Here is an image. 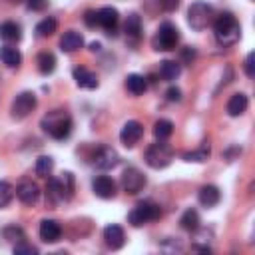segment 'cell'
I'll use <instances>...</instances> for the list:
<instances>
[{
    "label": "cell",
    "instance_id": "6da1fadb",
    "mask_svg": "<svg viewBox=\"0 0 255 255\" xmlns=\"http://www.w3.org/2000/svg\"><path fill=\"white\" fill-rule=\"evenodd\" d=\"M211 24H213L215 40L221 46H233L241 36V26L231 12H221L219 16L213 18Z\"/></svg>",
    "mask_w": 255,
    "mask_h": 255
},
{
    "label": "cell",
    "instance_id": "7a4b0ae2",
    "mask_svg": "<svg viewBox=\"0 0 255 255\" xmlns=\"http://www.w3.org/2000/svg\"><path fill=\"white\" fill-rule=\"evenodd\" d=\"M72 118L66 110H52L42 118V129L54 139H66L72 133Z\"/></svg>",
    "mask_w": 255,
    "mask_h": 255
},
{
    "label": "cell",
    "instance_id": "3957f363",
    "mask_svg": "<svg viewBox=\"0 0 255 255\" xmlns=\"http://www.w3.org/2000/svg\"><path fill=\"white\" fill-rule=\"evenodd\" d=\"M173 159V149L169 143H165V139H157L155 143H151L145 149V163L153 169H163L171 163Z\"/></svg>",
    "mask_w": 255,
    "mask_h": 255
},
{
    "label": "cell",
    "instance_id": "277c9868",
    "mask_svg": "<svg viewBox=\"0 0 255 255\" xmlns=\"http://www.w3.org/2000/svg\"><path fill=\"white\" fill-rule=\"evenodd\" d=\"M177 42H179V30L175 28V24L163 22L155 32V36L151 40V46H153V50L169 52V50H175Z\"/></svg>",
    "mask_w": 255,
    "mask_h": 255
},
{
    "label": "cell",
    "instance_id": "5b68a950",
    "mask_svg": "<svg viewBox=\"0 0 255 255\" xmlns=\"http://www.w3.org/2000/svg\"><path fill=\"white\" fill-rule=\"evenodd\" d=\"M215 14H213V8L207 4V2H193L187 10V24L193 28V30H205L211 22H213Z\"/></svg>",
    "mask_w": 255,
    "mask_h": 255
},
{
    "label": "cell",
    "instance_id": "8992f818",
    "mask_svg": "<svg viewBox=\"0 0 255 255\" xmlns=\"http://www.w3.org/2000/svg\"><path fill=\"white\" fill-rule=\"evenodd\" d=\"M159 215H161V209H159L157 203H153V201H139V203L129 211L128 221H129L133 227H141V225H145V223H149V221L159 219Z\"/></svg>",
    "mask_w": 255,
    "mask_h": 255
},
{
    "label": "cell",
    "instance_id": "52a82bcc",
    "mask_svg": "<svg viewBox=\"0 0 255 255\" xmlns=\"http://www.w3.org/2000/svg\"><path fill=\"white\" fill-rule=\"evenodd\" d=\"M38 106V100H36V94L34 92H20L14 100H12V106H10V114L14 120H24L28 118Z\"/></svg>",
    "mask_w": 255,
    "mask_h": 255
},
{
    "label": "cell",
    "instance_id": "ba28073f",
    "mask_svg": "<svg viewBox=\"0 0 255 255\" xmlns=\"http://www.w3.org/2000/svg\"><path fill=\"white\" fill-rule=\"evenodd\" d=\"M145 183H147V179H145V175L137 167H128L122 173V189L126 193H129V195L139 193L145 187Z\"/></svg>",
    "mask_w": 255,
    "mask_h": 255
},
{
    "label": "cell",
    "instance_id": "9c48e42d",
    "mask_svg": "<svg viewBox=\"0 0 255 255\" xmlns=\"http://www.w3.org/2000/svg\"><path fill=\"white\" fill-rule=\"evenodd\" d=\"M118 163H120V155H118V151H116L114 147H110V145H100V147L96 149V153H94V165H96L98 169L108 171V169H114Z\"/></svg>",
    "mask_w": 255,
    "mask_h": 255
},
{
    "label": "cell",
    "instance_id": "30bf717a",
    "mask_svg": "<svg viewBox=\"0 0 255 255\" xmlns=\"http://www.w3.org/2000/svg\"><path fill=\"white\" fill-rule=\"evenodd\" d=\"M141 135H143V126L139 122H135V120L126 122L122 131H120V139H122V143L126 147H133L141 139Z\"/></svg>",
    "mask_w": 255,
    "mask_h": 255
},
{
    "label": "cell",
    "instance_id": "8fae6325",
    "mask_svg": "<svg viewBox=\"0 0 255 255\" xmlns=\"http://www.w3.org/2000/svg\"><path fill=\"white\" fill-rule=\"evenodd\" d=\"M118 22H120V14H118L116 8H112V6H104V8L98 10V26L104 28L106 34L114 36V34H116V26H118Z\"/></svg>",
    "mask_w": 255,
    "mask_h": 255
},
{
    "label": "cell",
    "instance_id": "7c38bea8",
    "mask_svg": "<svg viewBox=\"0 0 255 255\" xmlns=\"http://www.w3.org/2000/svg\"><path fill=\"white\" fill-rule=\"evenodd\" d=\"M92 189H94V193H96L98 197H102V199H114L116 193H118L116 181H114L112 177H108V175H98V177H94Z\"/></svg>",
    "mask_w": 255,
    "mask_h": 255
},
{
    "label": "cell",
    "instance_id": "4fadbf2b",
    "mask_svg": "<svg viewBox=\"0 0 255 255\" xmlns=\"http://www.w3.org/2000/svg\"><path fill=\"white\" fill-rule=\"evenodd\" d=\"M16 195H18V199H20L24 205H34V203H38V199H40V187H38L34 181L26 179V181H20V183H18Z\"/></svg>",
    "mask_w": 255,
    "mask_h": 255
},
{
    "label": "cell",
    "instance_id": "5bb4252c",
    "mask_svg": "<svg viewBox=\"0 0 255 255\" xmlns=\"http://www.w3.org/2000/svg\"><path fill=\"white\" fill-rule=\"evenodd\" d=\"M62 237V225L54 219H44L40 223V239L44 243H56Z\"/></svg>",
    "mask_w": 255,
    "mask_h": 255
},
{
    "label": "cell",
    "instance_id": "9a60e30c",
    "mask_svg": "<svg viewBox=\"0 0 255 255\" xmlns=\"http://www.w3.org/2000/svg\"><path fill=\"white\" fill-rule=\"evenodd\" d=\"M141 18L133 12L126 18V24H124V32H126V38L129 44H137L139 38H141Z\"/></svg>",
    "mask_w": 255,
    "mask_h": 255
},
{
    "label": "cell",
    "instance_id": "2e32d148",
    "mask_svg": "<svg viewBox=\"0 0 255 255\" xmlns=\"http://www.w3.org/2000/svg\"><path fill=\"white\" fill-rule=\"evenodd\" d=\"M82 46H84V36L80 32H76V30H68L60 38V50L62 52L72 54V52H78Z\"/></svg>",
    "mask_w": 255,
    "mask_h": 255
},
{
    "label": "cell",
    "instance_id": "e0dca14e",
    "mask_svg": "<svg viewBox=\"0 0 255 255\" xmlns=\"http://www.w3.org/2000/svg\"><path fill=\"white\" fill-rule=\"evenodd\" d=\"M104 241H106V245L110 249H120L126 243V233H124V229L120 225H114L112 223V225H108L104 229Z\"/></svg>",
    "mask_w": 255,
    "mask_h": 255
},
{
    "label": "cell",
    "instance_id": "ac0fdd59",
    "mask_svg": "<svg viewBox=\"0 0 255 255\" xmlns=\"http://www.w3.org/2000/svg\"><path fill=\"white\" fill-rule=\"evenodd\" d=\"M74 80H76V84L80 86V88H86V90H94V88H98V76L94 74V72H90L88 68H84V66H80V68H74Z\"/></svg>",
    "mask_w": 255,
    "mask_h": 255
},
{
    "label": "cell",
    "instance_id": "d6986e66",
    "mask_svg": "<svg viewBox=\"0 0 255 255\" xmlns=\"http://www.w3.org/2000/svg\"><path fill=\"white\" fill-rule=\"evenodd\" d=\"M197 199H199V203H201L203 207H213V205L219 203L221 191H219L215 185H203V187H199V191H197Z\"/></svg>",
    "mask_w": 255,
    "mask_h": 255
},
{
    "label": "cell",
    "instance_id": "ffe728a7",
    "mask_svg": "<svg viewBox=\"0 0 255 255\" xmlns=\"http://www.w3.org/2000/svg\"><path fill=\"white\" fill-rule=\"evenodd\" d=\"M247 106H249V100H247L245 94H241V92H239V94H233V96L229 98V102H227V114H229L231 118H237V116L245 114Z\"/></svg>",
    "mask_w": 255,
    "mask_h": 255
},
{
    "label": "cell",
    "instance_id": "44dd1931",
    "mask_svg": "<svg viewBox=\"0 0 255 255\" xmlns=\"http://www.w3.org/2000/svg\"><path fill=\"white\" fill-rule=\"evenodd\" d=\"M0 38L6 40V42H18L22 38V28L20 24L12 22V20H6L0 24Z\"/></svg>",
    "mask_w": 255,
    "mask_h": 255
},
{
    "label": "cell",
    "instance_id": "7402d4cb",
    "mask_svg": "<svg viewBox=\"0 0 255 255\" xmlns=\"http://www.w3.org/2000/svg\"><path fill=\"white\" fill-rule=\"evenodd\" d=\"M0 60L2 64H6L8 68H18L22 64V54L18 52V48L14 46H2L0 48Z\"/></svg>",
    "mask_w": 255,
    "mask_h": 255
},
{
    "label": "cell",
    "instance_id": "603a6c76",
    "mask_svg": "<svg viewBox=\"0 0 255 255\" xmlns=\"http://www.w3.org/2000/svg\"><path fill=\"white\" fill-rule=\"evenodd\" d=\"M179 74H181V64L179 62H175V60H163V62H159V76L163 80L171 82Z\"/></svg>",
    "mask_w": 255,
    "mask_h": 255
},
{
    "label": "cell",
    "instance_id": "cb8c5ba5",
    "mask_svg": "<svg viewBox=\"0 0 255 255\" xmlns=\"http://www.w3.org/2000/svg\"><path fill=\"white\" fill-rule=\"evenodd\" d=\"M126 88H128L129 94L139 96V94H143V92L147 90V80H145L141 74H129V76L126 78Z\"/></svg>",
    "mask_w": 255,
    "mask_h": 255
},
{
    "label": "cell",
    "instance_id": "d4e9b609",
    "mask_svg": "<svg viewBox=\"0 0 255 255\" xmlns=\"http://www.w3.org/2000/svg\"><path fill=\"white\" fill-rule=\"evenodd\" d=\"M46 201L52 203V205L66 201V199H64V193H62V189H60L58 177H50V179H48V183H46Z\"/></svg>",
    "mask_w": 255,
    "mask_h": 255
},
{
    "label": "cell",
    "instance_id": "484cf974",
    "mask_svg": "<svg viewBox=\"0 0 255 255\" xmlns=\"http://www.w3.org/2000/svg\"><path fill=\"white\" fill-rule=\"evenodd\" d=\"M36 64H38L40 74L48 76V74H52L56 70V56L52 52H40L38 58H36Z\"/></svg>",
    "mask_w": 255,
    "mask_h": 255
},
{
    "label": "cell",
    "instance_id": "4316f807",
    "mask_svg": "<svg viewBox=\"0 0 255 255\" xmlns=\"http://www.w3.org/2000/svg\"><path fill=\"white\" fill-rule=\"evenodd\" d=\"M56 30H58V22H56V18H52V16H48V18H44V20H40V22L36 24V36H38V38H48V36H52Z\"/></svg>",
    "mask_w": 255,
    "mask_h": 255
},
{
    "label": "cell",
    "instance_id": "83f0119b",
    "mask_svg": "<svg viewBox=\"0 0 255 255\" xmlns=\"http://www.w3.org/2000/svg\"><path fill=\"white\" fill-rule=\"evenodd\" d=\"M209 157V141H203L197 149H191V151H185L183 153V159L185 161H195V163H201Z\"/></svg>",
    "mask_w": 255,
    "mask_h": 255
},
{
    "label": "cell",
    "instance_id": "f1b7e54d",
    "mask_svg": "<svg viewBox=\"0 0 255 255\" xmlns=\"http://www.w3.org/2000/svg\"><path fill=\"white\" fill-rule=\"evenodd\" d=\"M179 225H181V229H185V231H197V229H199V215H197V211H195V209L183 211V215H181V219H179Z\"/></svg>",
    "mask_w": 255,
    "mask_h": 255
},
{
    "label": "cell",
    "instance_id": "f546056e",
    "mask_svg": "<svg viewBox=\"0 0 255 255\" xmlns=\"http://www.w3.org/2000/svg\"><path fill=\"white\" fill-rule=\"evenodd\" d=\"M58 183H60V189L64 193V199H72L74 195V175L70 171H64L62 175H58Z\"/></svg>",
    "mask_w": 255,
    "mask_h": 255
},
{
    "label": "cell",
    "instance_id": "4dcf8cb0",
    "mask_svg": "<svg viewBox=\"0 0 255 255\" xmlns=\"http://www.w3.org/2000/svg\"><path fill=\"white\" fill-rule=\"evenodd\" d=\"M173 133V124L169 122V120H157L155 124H153V135L157 137V139H167L169 135Z\"/></svg>",
    "mask_w": 255,
    "mask_h": 255
},
{
    "label": "cell",
    "instance_id": "1f68e13d",
    "mask_svg": "<svg viewBox=\"0 0 255 255\" xmlns=\"http://www.w3.org/2000/svg\"><path fill=\"white\" fill-rule=\"evenodd\" d=\"M2 237L6 239V241H10V243H22L24 239H26V233L22 231V227H18V225H8V227H4L2 229Z\"/></svg>",
    "mask_w": 255,
    "mask_h": 255
},
{
    "label": "cell",
    "instance_id": "d6a6232c",
    "mask_svg": "<svg viewBox=\"0 0 255 255\" xmlns=\"http://www.w3.org/2000/svg\"><path fill=\"white\" fill-rule=\"evenodd\" d=\"M52 169H54V159L50 155H40L36 159V173L40 177H48L52 173Z\"/></svg>",
    "mask_w": 255,
    "mask_h": 255
},
{
    "label": "cell",
    "instance_id": "836d02e7",
    "mask_svg": "<svg viewBox=\"0 0 255 255\" xmlns=\"http://www.w3.org/2000/svg\"><path fill=\"white\" fill-rule=\"evenodd\" d=\"M14 197V187L8 181H0V209H4Z\"/></svg>",
    "mask_w": 255,
    "mask_h": 255
},
{
    "label": "cell",
    "instance_id": "e575fe53",
    "mask_svg": "<svg viewBox=\"0 0 255 255\" xmlns=\"http://www.w3.org/2000/svg\"><path fill=\"white\" fill-rule=\"evenodd\" d=\"M14 253H16V255H36V253H38V249H36V247H32L30 243L22 241V243H16V245H14Z\"/></svg>",
    "mask_w": 255,
    "mask_h": 255
},
{
    "label": "cell",
    "instance_id": "d590c367",
    "mask_svg": "<svg viewBox=\"0 0 255 255\" xmlns=\"http://www.w3.org/2000/svg\"><path fill=\"white\" fill-rule=\"evenodd\" d=\"M253 60H255V54H253V52H249V54H247V58H245V64H243L245 74H247L249 78H253V76H255V64H253Z\"/></svg>",
    "mask_w": 255,
    "mask_h": 255
},
{
    "label": "cell",
    "instance_id": "8d00e7d4",
    "mask_svg": "<svg viewBox=\"0 0 255 255\" xmlns=\"http://www.w3.org/2000/svg\"><path fill=\"white\" fill-rule=\"evenodd\" d=\"M193 60H195V50H193L191 46L183 48V50H181V62H179V64H191Z\"/></svg>",
    "mask_w": 255,
    "mask_h": 255
},
{
    "label": "cell",
    "instance_id": "74e56055",
    "mask_svg": "<svg viewBox=\"0 0 255 255\" xmlns=\"http://www.w3.org/2000/svg\"><path fill=\"white\" fill-rule=\"evenodd\" d=\"M165 100L167 102H181V90L177 86H171L167 92H165Z\"/></svg>",
    "mask_w": 255,
    "mask_h": 255
},
{
    "label": "cell",
    "instance_id": "f35d334b",
    "mask_svg": "<svg viewBox=\"0 0 255 255\" xmlns=\"http://www.w3.org/2000/svg\"><path fill=\"white\" fill-rule=\"evenodd\" d=\"M26 6L28 10H34V12H40L48 6V0H26Z\"/></svg>",
    "mask_w": 255,
    "mask_h": 255
},
{
    "label": "cell",
    "instance_id": "ab89813d",
    "mask_svg": "<svg viewBox=\"0 0 255 255\" xmlns=\"http://www.w3.org/2000/svg\"><path fill=\"white\" fill-rule=\"evenodd\" d=\"M84 22H86L90 28H96V26H98V10H88L86 16H84Z\"/></svg>",
    "mask_w": 255,
    "mask_h": 255
},
{
    "label": "cell",
    "instance_id": "60d3db41",
    "mask_svg": "<svg viewBox=\"0 0 255 255\" xmlns=\"http://www.w3.org/2000/svg\"><path fill=\"white\" fill-rule=\"evenodd\" d=\"M179 2H181V0H161V8H163L165 12H173V10L179 8Z\"/></svg>",
    "mask_w": 255,
    "mask_h": 255
},
{
    "label": "cell",
    "instance_id": "b9f144b4",
    "mask_svg": "<svg viewBox=\"0 0 255 255\" xmlns=\"http://www.w3.org/2000/svg\"><path fill=\"white\" fill-rule=\"evenodd\" d=\"M100 48H102L100 42H92V44H90V50H92V52H100Z\"/></svg>",
    "mask_w": 255,
    "mask_h": 255
},
{
    "label": "cell",
    "instance_id": "7bdbcfd3",
    "mask_svg": "<svg viewBox=\"0 0 255 255\" xmlns=\"http://www.w3.org/2000/svg\"><path fill=\"white\" fill-rule=\"evenodd\" d=\"M8 2H12V4H20V2H26V0H8Z\"/></svg>",
    "mask_w": 255,
    "mask_h": 255
}]
</instances>
